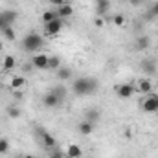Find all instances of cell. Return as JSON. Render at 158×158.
<instances>
[{
  "label": "cell",
  "mask_w": 158,
  "mask_h": 158,
  "mask_svg": "<svg viewBox=\"0 0 158 158\" xmlns=\"http://www.w3.org/2000/svg\"><path fill=\"white\" fill-rule=\"evenodd\" d=\"M13 98L15 99H22V90H13Z\"/></svg>",
  "instance_id": "cell-31"
},
{
  "label": "cell",
  "mask_w": 158,
  "mask_h": 158,
  "mask_svg": "<svg viewBox=\"0 0 158 158\" xmlns=\"http://www.w3.org/2000/svg\"><path fill=\"white\" fill-rule=\"evenodd\" d=\"M2 17H4V20H6L9 26H13V22L19 19V13H17L15 9H6V11H2Z\"/></svg>",
  "instance_id": "cell-18"
},
{
  "label": "cell",
  "mask_w": 158,
  "mask_h": 158,
  "mask_svg": "<svg viewBox=\"0 0 158 158\" xmlns=\"http://www.w3.org/2000/svg\"><path fill=\"white\" fill-rule=\"evenodd\" d=\"M64 156H66L64 153H61V151H57V149H52V153H50L48 158H64Z\"/></svg>",
  "instance_id": "cell-29"
},
{
  "label": "cell",
  "mask_w": 158,
  "mask_h": 158,
  "mask_svg": "<svg viewBox=\"0 0 158 158\" xmlns=\"http://www.w3.org/2000/svg\"><path fill=\"white\" fill-rule=\"evenodd\" d=\"M52 92H53L55 96H59L61 99H63V98L66 96V88H64L63 85H59V86H53V88H52Z\"/></svg>",
  "instance_id": "cell-26"
},
{
  "label": "cell",
  "mask_w": 158,
  "mask_h": 158,
  "mask_svg": "<svg viewBox=\"0 0 158 158\" xmlns=\"http://www.w3.org/2000/svg\"><path fill=\"white\" fill-rule=\"evenodd\" d=\"M94 2H96V0H94Z\"/></svg>",
  "instance_id": "cell-38"
},
{
  "label": "cell",
  "mask_w": 158,
  "mask_h": 158,
  "mask_svg": "<svg viewBox=\"0 0 158 158\" xmlns=\"http://www.w3.org/2000/svg\"><path fill=\"white\" fill-rule=\"evenodd\" d=\"M112 22H114V26H118V28H121V26H125V17L121 15V13H118V15H114L112 17Z\"/></svg>",
  "instance_id": "cell-25"
},
{
  "label": "cell",
  "mask_w": 158,
  "mask_h": 158,
  "mask_svg": "<svg viewBox=\"0 0 158 158\" xmlns=\"http://www.w3.org/2000/svg\"><path fill=\"white\" fill-rule=\"evenodd\" d=\"M57 15H59V19H63V20H64V19H70V17L74 15V7L66 2V4H63V6L57 7Z\"/></svg>",
  "instance_id": "cell-12"
},
{
  "label": "cell",
  "mask_w": 158,
  "mask_h": 158,
  "mask_svg": "<svg viewBox=\"0 0 158 158\" xmlns=\"http://www.w3.org/2000/svg\"><path fill=\"white\" fill-rule=\"evenodd\" d=\"M9 151V142L7 138H0V155H6Z\"/></svg>",
  "instance_id": "cell-27"
},
{
  "label": "cell",
  "mask_w": 158,
  "mask_h": 158,
  "mask_svg": "<svg viewBox=\"0 0 158 158\" xmlns=\"http://www.w3.org/2000/svg\"><path fill=\"white\" fill-rule=\"evenodd\" d=\"M61 101H63V99H61L59 96H55L52 90H50V92H46V94L42 96V105H44L46 109H55V107H59V105H61Z\"/></svg>",
  "instance_id": "cell-7"
},
{
  "label": "cell",
  "mask_w": 158,
  "mask_h": 158,
  "mask_svg": "<svg viewBox=\"0 0 158 158\" xmlns=\"http://www.w3.org/2000/svg\"><path fill=\"white\" fill-rule=\"evenodd\" d=\"M61 2H68V0H61Z\"/></svg>",
  "instance_id": "cell-36"
},
{
  "label": "cell",
  "mask_w": 158,
  "mask_h": 158,
  "mask_svg": "<svg viewBox=\"0 0 158 158\" xmlns=\"http://www.w3.org/2000/svg\"><path fill=\"white\" fill-rule=\"evenodd\" d=\"M42 46H44V37L35 33V31L26 33L24 39H22V50L28 52V53H37Z\"/></svg>",
  "instance_id": "cell-2"
},
{
  "label": "cell",
  "mask_w": 158,
  "mask_h": 158,
  "mask_svg": "<svg viewBox=\"0 0 158 158\" xmlns=\"http://www.w3.org/2000/svg\"><path fill=\"white\" fill-rule=\"evenodd\" d=\"M2 50H4V42L0 40V52H2Z\"/></svg>",
  "instance_id": "cell-34"
},
{
  "label": "cell",
  "mask_w": 158,
  "mask_h": 158,
  "mask_svg": "<svg viewBox=\"0 0 158 158\" xmlns=\"http://www.w3.org/2000/svg\"><path fill=\"white\" fill-rule=\"evenodd\" d=\"M116 94L121 99H129V98H132L136 94V85H132V83H121L116 88Z\"/></svg>",
  "instance_id": "cell-4"
},
{
  "label": "cell",
  "mask_w": 158,
  "mask_h": 158,
  "mask_svg": "<svg viewBox=\"0 0 158 158\" xmlns=\"http://www.w3.org/2000/svg\"><path fill=\"white\" fill-rule=\"evenodd\" d=\"M48 57L50 55H46V53H33L31 55V66L35 68V70H48Z\"/></svg>",
  "instance_id": "cell-5"
},
{
  "label": "cell",
  "mask_w": 158,
  "mask_h": 158,
  "mask_svg": "<svg viewBox=\"0 0 158 158\" xmlns=\"http://www.w3.org/2000/svg\"><path fill=\"white\" fill-rule=\"evenodd\" d=\"M40 136H42V145L46 147V149H55L57 147V142H55V138L50 134V132H46V131H42V129H39Z\"/></svg>",
  "instance_id": "cell-9"
},
{
  "label": "cell",
  "mask_w": 158,
  "mask_h": 158,
  "mask_svg": "<svg viewBox=\"0 0 158 158\" xmlns=\"http://www.w3.org/2000/svg\"><path fill=\"white\" fill-rule=\"evenodd\" d=\"M6 26H9V24H7V22L4 20V17H2V13H0V31H2V30H4Z\"/></svg>",
  "instance_id": "cell-32"
},
{
  "label": "cell",
  "mask_w": 158,
  "mask_h": 158,
  "mask_svg": "<svg viewBox=\"0 0 158 158\" xmlns=\"http://www.w3.org/2000/svg\"><path fill=\"white\" fill-rule=\"evenodd\" d=\"M94 26H96V28H103V26H105L103 17H96V19H94Z\"/></svg>",
  "instance_id": "cell-30"
},
{
  "label": "cell",
  "mask_w": 158,
  "mask_h": 158,
  "mask_svg": "<svg viewBox=\"0 0 158 158\" xmlns=\"http://www.w3.org/2000/svg\"><path fill=\"white\" fill-rule=\"evenodd\" d=\"M94 6H96L98 17H103V15L109 13V9H110V0H96Z\"/></svg>",
  "instance_id": "cell-13"
},
{
  "label": "cell",
  "mask_w": 158,
  "mask_h": 158,
  "mask_svg": "<svg viewBox=\"0 0 158 158\" xmlns=\"http://www.w3.org/2000/svg\"><path fill=\"white\" fill-rule=\"evenodd\" d=\"M98 88H99V83H98V79H94V77H77V79H74V83H72L74 94L81 96V98L96 94Z\"/></svg>",
  "instance_id": "cell-1"
},
{
  "label": "cell",
  "mask_w": 158,
  "mask_h": 158,
  "mask_svg": "<svg viewBox=\"0 0 158 158\" xmlns=\"http://www.w3.org/2000/svg\"><path fill=\"white\" fill-rule=\"evenodd\" d=\"M2 35L6 37V40H15L17 39V33H15L13 26H6V28L2 30Z\"/></svg>",
  "instance_id": "cell-23"
},
{
  "label": "cell",
  "mask_w": 158,
  "mask_h": 158,
  "mask_svg": "<svg viewBox=\"0 0 158 158\" xmlns=\"http://www.w3.org/2000/svg\"><path fill=\"white\" fill-rule=\"evenodd\" d=\"M149 46H151V39L147 35H138L134 40V48L138 52H145V50H149Z\"/></svg>",
  "instance_id": "cell-10"
},
{
  "label": "cell",
  "mask_w": 158,
  "mask_h": 158,
  "mask_svg": "<svg viewBox=\"0 0 158 158\" xmlns=\"http://www.w3.org/2000/svg\"><path fill=\"white\" fill-rule=\"evenodd\" d=\"M57 77L63 79V81H66V79H72L74 77V72H72V68H68V66H61L59 70H57Z\"/></svg>",
  "instance_id": "cell-21"
},
{
  "label": "cell",
  "mask_w": 158,
  "mask_h": 158,
  "mask_svg": "<svg viewBox=\"0 0 158 158\" xmlns=\"http://www.w3.org/2000/svg\"><path fill=\"white\" fill-rule=\"evenodd\" d=\"M64 158H68V156H64Z\"/></svg>",
  "instance_id": "cell-37"
},
{
  "label": "cell",
  "mask_w": 158,
  "mask_h": 158,
  "mask_svg": "<svg viewBox=\"0 0 158 158\" xmlns=\"http://www.w3.org/2000/svg\"><path fill=\"white\" fill-rule=\"evenodd\" d=\"M63 26H64V20H63V19H55V20L44 24V35H46V37H57V35L61 33Z\"/></svg>",
  "instance_id": "cell-3"
},
{
  "label": "cell",
  "mask_w": 158,
  "mask_h": 158,
  "mask_svg": "<svg viewBox=\"0 0 158 158\" xmlns=\"http://www.w3.org/2000/svg\"><path fill=\"white\" fill-rule=\"evenodd\" d=\"M6 112H7V116H9L11 119H17V118H20V114H22V110H20V109H19L17 105H11V107H9V109H7Z\"/></svg>",
  "instance_id": "cell-24"
},
{
  "label": "cell",
  "mask_w": 158,
  "mask_h": 158,
  "mask_svg": "<svg viewBox=\"0 0 158 158\" xmlns=\"http://www.w3.org/2000/svg\"><path fill=\"white\" fill-rule=\"evenodd\" d=\"M63 66V61H61V57L59 55H50L48 57V70H59Z\"/></svg>",
  "instance_id": "cell-16"
},
{
  "label": "cell",
  "mask_w": 158,
  "mask_h": 158,
  "mask_svg": "<svg viewBox=\"0 0 158 158\" xmlns=\"http://www.w3.org/2000/svg\"><path fill=\"white\" fill-rule=\"evenodd\" d=\"M40 19H42V22H44V24H48V22H52V20H55V19H59L57 9H46V11L40 15Z\"/></svg>",
  "instance_id": "cell-20"
},
{
  "label": "cell",
  "mask_w": 158,
  "mask_h": 158,
  "mask_svg": "<svg viewBox=\"0 0 158 158\" xmlns=\"http://www.w3.org/2000/svg\"><path fill=\"white\" fill-rule=\"evenodd\" d=\"M64 155H66L68 158H81V156H83V149L79 147L77 143H70V145L66 147Z\"/></svg>",
  "instance_id": "cell-14"
},
{
  "label": "cell",
  "mask_w": 158,
  "mask_h": 158,
  "mask_svg": "<svg viewBox=\"0 0 158 158\" xmlns=\"http://www.w3.org/2000/svg\"><path fill=\"white\" fill-rule=\"evenodd\" d=\"M149 17H158V2H155L151 7H149V13H147Z\"/></svg>",
  "instance_id": "cell-28"
},
{
  "label": "cell",
  "mask_w": 158,
  "mask_h": 158,
  "mask_svg": "<svg viewBox=\"0 0 158 158\" xmlns=\"http://www.w3.org/2000/svg\"><path fill=\"white\" fill-rule=\"evenodd\" d=\"M129 4H132V6H140V4H143L145 0H127Z\"/></svg>",
  "instance_id": "cell-33"
},
{
  "label": "cell",
  "mask_w": 158,
  "mask_h": 158,
  "mask_svg": "<svg viewBox=\"0 0 158 158\" xmlns=\"http://www.w3.org/2000/svg\"><path fill=\"white\" fill-rule=\"evenodd\" d=\"M88 121H92V123H98L99 121V118H101V112H99V109H96V107H92V109H88L86 110V114H85Z\"/></svg>",
  "instance_id": "cell-19"
},
{
  "label": "cell",
  "mask_w": 158,
  "mask_h": 158,
  "mask_svg": "<svg viewBox=\"0 0 158 158\" xmlns=\"http://www.w3.org/2000/svg\"><path fill=\"white\" fill-rule=\"evenodd\" d=\"M2 66H4V70H13V68L17 66V59H15V55H6L4 61H2Z\"/></svg>",
  "instance_id": "cell-22"
},
{
  "label": "cell",
  "mask_w": 158,
  "mask_h": 158,
  "mask_svg": "<svg viewBox=\"0 0 158 158\" xmlns=\"http://www.w3.org/2000/svg\"><path fill=\"white\" fill-rule=\"evenodd\" d=\"M142 70H143L145 74L153 76V74H156V63H155L153 59H145V61L142 63Z\"/></svg>",
  "instance_id": "cell-17"
},
{
  "label": "cell",
  "mask_w": 158,
  "mask_h": 158,
  "mask_svg": "<svg viewBox=\"0 0 158 158\" xmlns=\"http://www.w3.org/2000/svg\"><path fill=\"white\" fill-rule=\"evenodd\" d=\"M142 109L145 112H158V94H149L143 101H142Z\"/></svg>",
  "instance_id": "cell-6"
},
{
  "label": "cell",
  "mask_w": 158,
  "mask_h": 158,
  "mask_svg": "<svg viewBox=\"0 0 158 158\" xmlns=\"http://www.w3.org/2000/svg\"><path fill=\"white\" fill-rule=\"evenodd\" d=\"M20 158H33L31 155H24V156H20Z\"/></svg>",
  "instance_id": "cell-35"
},
{
  "label": "cell",
  "mask_w": 158,
  "mask_h": 158,
  "mask_svg": "<svg viewBox=\"0 0 158 158\" xmlns=\"http://www.w3.org/2000/svg\"><path fill=\"white\" fill-rule=\"evenodd\" d=\"M136 92L149 96V94L153 92V81H151V79H140L138 85H136Z\"/></svg>",
  "instance_id": "cell-8"
},
{
  "label": "cell",
  "mask_w": 158,
  "mask_h": 158,
  "mask_svg": "<svg viewBox=\"0 0 158 158\" xmlns=\"http://www.w3.org/2000/svg\"><path fill=\"white\" fill-rule=\"evenodd\" d=\"M24 85H26L24 76H13V77L9 79V86H11V90H22Z\"/></svg>",
  "instance_id": "cell-15"
},
{
  "label": "cell",
  "mask_w": 158,
  "mask_h": 158,
  "mask_svg": "<svg viewBox=\"0 0 158 158\" xmlns=\"http://www.w3.org/2000/svg\"><path fill=\"white\" fill-rule=\"evenodd\" d=\"M94 129H96V123H92V121H88V119L81 121V123L77 125L79 134H83V136H88V134H92V132H94Z\"/></svg>",
  "instance_id": "cell-11"
}]
</instances>
